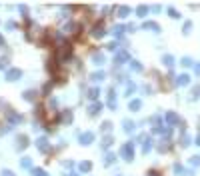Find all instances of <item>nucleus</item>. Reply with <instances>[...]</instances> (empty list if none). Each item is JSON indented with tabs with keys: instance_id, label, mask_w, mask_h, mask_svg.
Returning a JSON list of instances; mask_svg holds the SVG:
<instances>
[{
	"instance_id": "nucleus-1",
	"label": "nucleus",
	"mask_w": 200,
	"mask_h": 176,
	"mask_svg": "<svg viewBox=\"0 0 200 176\" xmlns=\"http://www.w3.org/2000/svg\"><path fill=\"white\" fill-rule=\"evenodd\" d=\"M120 156H122L124 160H132V158H134V146H132V142H126L124 146H122Z\"/></svg>"
},
{
	"instance_id": "nucleus-2",
	"label": "nucleus",
	"mask_w": 200,
	"mask_h": 176,
	"mask_svg": "<svg viewBox=\"0 0 200 176\" xmlns=\"http://www.w3.org/2000/svg\"><path fill=\"white\" fill-rule=\"evenodd\" d=\"M166 122L168 124H180V116L176 112H166Z\"/></svg>"
},
{
	"instance_id": "nucleus-3",
	"label": "nucleus",
	"mask_w": 200,
	"mask_h": 176,
	"mask_svg": "<svg viewBox=\"0 0 200 176\" xmlns=\"http://www.w3.org/2000/svg\"><path fill=\"white\" fill-rule=\"evenodd\" d=\"M94 140V132H84L80 134V144H90Z\"/></svg>"
},
{
	"instance_id": "nucleus-4",
	"label": "nucleus",
	"mask_w": 200,
	"mask_h": 176,
	"mask_svg": "<svg viewBox=\"0 0 200 176\" xmlns=\"http://www.w3.org/2000/svg\"><path fill=\"white\" fill-rule=\"evenodd\" d=\"M20 76H22V72H20L18 68H12V70H8L6 78H8V80H18Z\"/></svg>"
},
{
	"instance_id": "nucleus-5",
	"label": "nucleus",
	"mask_w": 200,
	"mask_h": 176,
	"mask_svg": "<svg viewBox=\"0 0 200 176\" xmlns=\"http://www.w3.org/2000/svg\"><path fill=\"white\" fill-rule=\"evenodd\" d=\"M104 34H106V30H104V26H102V24H96V26H94L92 36H96V38H102Z\"/></svg>"
},
{
	"instance_id": "nucleus-6",
	"label": "nucleus",
	"mask_w": 200,
	"mask_h": 176,
	"mask_svg": "<svg viewBox=\"0 0 200 176\" xmlns=\"http://www.w3.org/2000/svg\"><path fill=\"white\" fill-rule=\"evenodd\" d=\"M142 28H144V30H152V32H160V26L156 22H144Z\"/></svg>"
},
{
	"instance_id": "nucleus-7",
	"label": "nucleus",
	"mask_w": 200,
	"mask_h": 176,
	"mask_svg": "<svg viewBox=\"0 0 200 176\" xmlns=\"http://www.w3.org/2000/svg\"><path fill=\"white\" fill-rule=\"evenodd\" d=\"M188 82H190V76L188 74H180L178 78H176V84H178V86H186Z\"/></svg>"
},
{
	"instance_id": "nucleus-8",
	"label": "nucleus",
	"mask_w": 200,
	"mask_h": 176,
	"mask_svg": "<svg viewBox=\"0 0 200 176\" xmlns=\"http://www.w3.org/2000/svg\"><path fill=\"white\" fill-rule=\"evenodd\" d=\"M128 108L132 110V112L140 110V108H142V100H138V98H136V100H130V104H128Z\"/></svg>"
},
{
	"instance_id": "nucleus-9",
	"label": "nucleus",
	"mask_w": 200,
	"mask_h": 176,
	"mask_svg": "<svg viewBox=\"0 0 200 176\" xmlns=\"http://www.w3.org/2000/svg\"><path fill=\"white\" fill-rule=\"evenodd\" d=\"M126 60H128L126 52H118V54L114 56V62H116V64H122V62H126Z\"/></svg>"
},
{
	"instance_id": "nucleus-10",
	"label": "nucleus",
	"mask_w": 200,
	"mask_h": 176,
	"mask_svg": "<svg viewBox=\"0 0 200 176\" xmlns=\"http://www.w3.org/2000/svg\"><path fill=\"white\" fill-rule=\"evenodd\" d=\"M100 110H102V104H100V102H94L92 106H90V108H88V112H90V114L94 116V114H98Z\"/></svg>"
},
{
	"instance_id": "nucleus-11",
	"label": "nucleus",
	"mask_w": 200,
	"mask_h": 176,
	"mask_svg": "<svg viewBox=\"0 0 200 176\" xmlns=\"http://www.w3.org/2000/svg\"><path fill=\"white\" fill-rule=\"evenodd\" d=\"M92 60H94V64H104V54L94 52V54H92Z\"/></svg>"
},
{
	"instance_id": "nucleus-12",
	"label": "nucleus",
	"mask_w": 200,
	"mask_h": 176,
	"mask_svg": "<svg viewBox=\"0 0 200 176\" xmlns=\"http://www.w3.org/2000/svg\"><path fill=\"white\" fill-rule=\"evenodd\" d=\"M38 148L42 150V152H46V150H48V140H46V138H40V140H38Z\"/></svg>"
},
{
	"instance_id": "nucleus-13",
	"label": "nucleus",
	"mask_w": 200,
	"mask_h": 176,
	"mask_svg": "<svg viewBox=\"0 0 200 176\" xmlns=\"http://www.w3.org/2000/svg\"><path fill=\"white\" fill-rule=\"evenodd\" d=\"M122 124H124V132H134V122H130V120H124Z\"/></svg>"
},
{
	"instance_id": "nucleus-14",
	"label": "nucleus",
	"mask_w": 200,
	"mask_h": 176,
	"mask_svg": "<svg viewBox=\"0 0 200 176\" xmlns=\"http://www.w3.org/2000/svg\"><path fill=\"white\" fill-rule=\"evenodd\" d=\"M98 94H100L98 88H90V90H88V98H92V100H96V98H98Z\"/></svg>"
},
{
	"instance_id": "nucleus-15",
	"label": "nucleus",
	"mask_w": 200,
	"mask_h": 176,
	"mask_svg": "<svg viewBox=\"0 0 200 176\" xmlns=\"http://www.w3.org/2000/svg\"><path fill=\"white\" fill-rule=\"evenodd\" d=\"M146 12H148L146 4H140V6H138V10H136V14H138L140 18H142V16H146Z\"/></svg>"
},
{
	"instance_id": "nucleus-16",
	"label": "nucleus",
	"mask_w": 200,
	"mask_h": 176,
	"mask_svg": "<svg viewBox=\"0 0 200 176\" xmlns=\"http://www.w3.org/2000/svg\"><path fill=\"white\" fill-rule=\"evenodd\" d=\"M174 172H176V174H178V176H186V174H188V172H186V170H184V168H182L180 164H174Z\"/></svg>"
},
{
	"instance_id": "nucleus-17",
	"label": "nucleus",
	"mask_w": 200,
	"mask_h": 176,
	"mask_svg": "<svg viewBox=\"0 0 200 176\" xmlns=\"http://www.w3.org/2000/svg\"><path fill=\"white\" fill-rule=\"evenodd\" d=\"M128 12H130V8H128V6H120V8H118V16H120V18L128 16Z\"/></svg>"
},
{
	"instance_id": "nucleus-18",
	"label": "nucleus",
	"mask_w": 200,
	"mask_h": 176,
	"mask_svg": "<svg viewBox=\"0 0 200 176\" xmlns=\"http://www.w3.org/2000/svg\"><path fill=\"white\" fill-rule=\"evenodd\" d=\"M162 62H164V64H166L168 68H172V66H174V58H172L170 54H166V56H164V60H162Z\"/></svg>"
},
{
	"instance_id": "nucleus-19",
	"label": "nucleus",
	"mask_w": 200,
	"mask_h": 176,
	"mask_svg": "<svg viewBox=\"0 0 200 176\" xmlns=\"http://www.w3.org/2000/svg\"><path fill=\"white\" fill-rule=\"evenodd\" d=\"M152 148V140H144V146H142V152L144 154H148V150Z\"/></svg>"
},
{
	"instance_id": "nucleus-20",
	"label": "nucleus",
	"mask_w": 200,
	"mask_h": 176,
	"mask_svg": "<svg viewBox=\"0 0 200 176\" xmlns=\"http://www.w3.org/2000/svg\"><path fill=\"white\" fill-rule=\"evenodd\" d=\"M130 66H132V70H136V72H142V64H140V62L132 60V62H130Z\"/></svg>"
},
{
	"instance_id": "nucleus-21",
	"label": "nucleus",
	"mask_w": 200,
	"mask_h": 176,
	"mask_svg": "<svg viewBox=\"0 0 200 176\" xmlns=\"http://www.w3.org/2000/svg\"><path fill=\"white\" fill-rule=\"evenodd\" d=\"M90 168H92V164L90 162H80V170H82V172H88Z\"/></svg>"
},
{
	"instance_id": "nucleus-22",
	"label": "nucleus",
	"mask_w": 200,
	"mask_h": 176,
	"mask_svg": "<svg viewBox=\"0 0 200 176\" xmlns=\"http://www.w3.org/2000/svg\"><path fill=\"white\" fill-rule=\"evenodd\" d=\"M26 136H20V138H18V148H26Z\"/></svg>"
},
{
	"instance_id": "nucleus-23",
	"label": "nucleus",
	"mask_w": 200,
	"mask_h": 176,
	"mask_svg": "<svg viewBox=\"0 0 200 176\" xmlns=\"http://www.w3.org/2000/svg\"><path fill=\"white\" fill-rule=\"evenodd\" d=\"M110 144H112V136H106V138L102 140V148H108Z\"/></svg>"
},
{
	"instance_id": "nucleus-24",
	"label": "nucleus",
	"mask_w": 200,
	"mask_h": 176,
	"mask_svg": "<svg viewBox=\"0 0 200 176\" xmlns=\"http://www.w3.org/2000/svg\"><path fill=\"white\" fill-rule=\"evenodd\" d=\"M190 164L198 168V166H200V156H192V158H190Z\"/></svg>"
},
{
	"instance_id": "nucleus-25",
	"label": "nucleus",
	"mask_w": 200,
	"mask_h": 176,
	"mask_svg": "<svg viewBox=\"0 0 200 176\" xmlns=\"http://www.w3.org/2000/svg\"><path fill=\"white\" fill-rule=\"evenodd\" d=\"M134 90H136V86L128 82V84H126V96H130V94H132V92H134Z\"/></svg>"
},
{
	"instance_id": "nucleus-26",
	"label": "nucleus",
	"mask_w": 200,
	"mask_h": 176,
	"mask_svg": "<svg viewBox=\"0 0 200 176\" xmlns=\"http://www.w3.org/2000/svg\"><path fill=\"white\" fill-rule=\"evenodd\" d=\"M92 80H104V72H94Z\"/></svg>"
},
{
	"instance_id": "nucleus-27",
	"label": "nucleus",
	"mask_w": 200,
	"mask_h": 176,
	"mask_svg": "<svg viewBox=\"0 0 200 176\" xmlns=\"http://www.w3.org/2000/svg\"><path fill=\"white\" fill-rule=\"evenodd\" d=\"M124 32V26H114V36H122Z\"/></svg>"
},
{
	"instance_id": "nucleus-28",
	"label": "nucleus",
	"mask_w": 200,
	"mask_h": 176,
	"mask_svg": "<svg viewBox=\"0 0 200 176\" xmlns=\"http://www.w3.org/2000/svg\"><path fill=\"white\" fill-rule=\"evenodd\" d=\"M192 30V22H184V34H188Z\"/></svg>"
},
{
	"instance_id": "nucleus-29",
	"label": "nucleus",
	"mask_w": 200,
	"mask_h": 176,
	"mask_svg": "<svg viewBox=\"0 0 200 176\" xmlns=\"http://www.w3.org/2000/svg\"><path fill=\"white\" fill-rule=\"evenodd\" d=\"M110 128H112L110 122H104V124H102V130H104V132H110Z\"/></svg>"
},
{
	"instance_id": "nucleus-30",
	"label": "nucleus",
	"mask_w": 200,
	"mask_h": 176,
	"mask_svg": "<svg viewBox=\"0 0 200 176\" xmlns=\"http://www.w3.org/2000/svg\"><path fill=\"white\" fill-rule=\"evenodd\" d=\"M182 146H184V148H186V146H190V138H188V136H184V138H182Z\"/></svg>"
},
{
	"instance_id": "nucleus-31",
	"label": "nucleus",
	"mask_w": 200,
	"mask_h": 176,
	"mask_svg": "<svg viewBox=\"0 0 200 176\" xmlns=\"http://www.w3.org/2000/svg\"><path fill=\"white\" fill-rule=\"evenodd\" d=\"M72 120V112L68 110V112H64V122H70Z\"/></svg>"
},
{
	"instance_id": "nucleus-32",
	"label": "nucleus",
	"mask_w": 200,
	"mask_h": 176,
	"mask_svg": "<svg viewBox=\"0 0 200 176\" xmlns=\"http://www.w3.org/2000/svg\"><path fill=\"white\" fill-rule=\"evenodd\" d=\"M114 158H116L114 154H106V164H112V162H114Z\"/></svg>"
},
{
	"instance_id": "nucleus-33",
	"label": "nucleus",
	"mask_w": 200,
	"mask_h": 176,
	"mask_svg": "<svg viewBox=\"0 0 200 176\" xmlns=\"http://www.w3.org/2000/svg\"><path fill=\"white\" fill-rule=\"evenodd\" d=\"M190 64H192V60H190V58H182V66H190Z\"/></svg>"
},
{
	"instance_id": "nucleus-34",
	"label": "nucleus",
	"mask_w": 200,
	"mask_h": 176,
	"mask_svg": "<svg viewBox=\"0 0 200 176\" xmlns=\"http://www.w3.org/2000/svg\"><path fill=\"white\" fill-rule=\"evenodd\" d=\"M168 14H170V16H172V18H178L180 14L176 12V10H174V8H170V10H168Z\"/></svg>"
},
{
	"instance_id": "nucleus-35",
	"label": "nucleus",
	"mask_w": 200,
	"mask_h": 176,
	"mask_svg": "<svg viewBox=\"0 0 200 176\" xmlns=\"http://www.w3.org/2000/svg\"><path fill=\"white\" fill-rule=\"evenodd\" d=\"M32 176H46V174H44V170H34V172H32Z\"/></svg>"
},
{
	"instance_id": "nucleus-36",
	"label": "nucleus",
	"mask_w": 200,
	"mask_h": 176,
	"mask_svg": "<svg viewBox=\"0 0 200 176\" xmlns=\"http://www.w3.org/2000/svg\"><path fill=\"white\" fill-rule=\"evenodd\" d=\"M30 164H32V162H30L28 158H24V160H22V166H24V168H30Z\"/></svg>"
},
{
	"instance_id": "nucleus-37",
	"label": "nucleus",
	"mask_w": 200,
	"mask_h": 176,
	"mask_svg": "<svg viewBox=\"0 0 200 176\" xmlns=\"http://www.w3.org/2000/svg\"><path fill=\"white\" fill-rule=\"evenodd\" d=\"M24 98H26V100H32V98H34V92H26V94H24Z\"/></svg>"
},
{
	"instance_id": "nucleus-38",
	"label": "nucleus",
	"mask_w": 200,
	"mask_h": 176,
	"mask_svg": "<svg viewBox=\"0 0 200 176\" xmlns=\"http://www.w3.org/2000/svg\"><path fill=\"white\" fill-rule=\"evenodd\" d=\"M192 96H200V88H198V86L192 88Z\"/></svg>"
},
{
	"instance_id": "nucleus-39",
	"label": "nucleus",
	"mask_w": 200,
	"mask_h": 176,
	"mask_svg": "<svg viewBox=\"0 0 200 176\" xmlns=\"http://www.w3.org/2000/svg\"><path fill=\"white\" fill-rule=\"evenodd\" d=\"M2 176H14L12 172H8V170H4V172H2Z\"/></svg>"
},
{
	"instance_id": "nucleus-40",
	"label": "nucleus",
	"mask_w": 200,
	"mask_h": 176,
	"mask_svg": "<svg viewBox=\"0 0 200 176\" xmlns=\"http://www.w3.org/2000/svg\"><path fill=\"white\" fill-rule=\"evenodd\" d=\"M194 70H196V74H200V64H196V66H194Z\"/></svg>"
},
{
	"instance_id": "nucleus-41",
	"label": "nucleus",
	"mask_w": 200,
	"mask_h": 176,
	"mask_svg": "<svg viewBox=\"0 0 200 176\" xmlns=\"http://www.w3.org/2000/svg\"><path fill=\"white\" fill-rule=\"evenodd\" d=\"M196 144H200V136H198V138H196Z\"/></svg>"
},
{
	"instance_id": "nucleus-42",
	"label": "nucleus",
	"mask_w": 200,
	"mask_h": 176,
	"mask_svg": "<svg viewBox=\"0 0 200 176\" xmlns=\"http://www.w3.org/2000/svg\"><path fill=\"white\" fill-rule=\"evenodd\" d=\"M66 176H76V174H66Z\"/></svg>"
}]
</instances>
